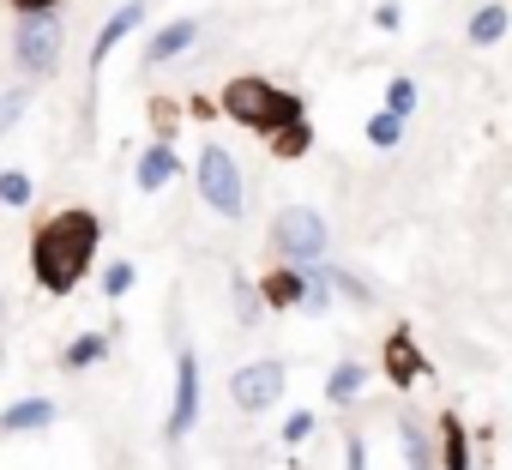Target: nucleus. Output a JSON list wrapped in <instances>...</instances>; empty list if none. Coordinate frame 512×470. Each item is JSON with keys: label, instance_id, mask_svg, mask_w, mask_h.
Returning <instances> with one entry per match:
<instances>
[{"label": "nucleus", "instance_id": "f257e3e1", "mask_svg": "<svg viewBox=\"0 0 512 470\" xmlns=\"http://www.w3.org/2000/svg\"><path fill=\"white\" fill-rule=\"evenodd\" d=\"M97 248H103V223H97V211L67 205V211L43 217L37 235H31V278H37L49 296H73V290L91 278Z\"/></svg>", "mask_w": 512, "mask_h": 470}, {"label": "nucleus", "instance_id": "f03ea898", "mask_svg": "<svg viewBox=\"0 0 512 470\" xmlns=\"http://www.w3.org/2000/svg\"><path fill=\"white\" fill-rule=\"evenodd\" d=\"M217 109H223L235 127L260 133V139L272 145V157H302L308 139H314V133H308V109H302V97L284 91V85H272V79H260V73L229 79L223 97H217Z\"/></svg>", "mask_w": 512, "mask_h": 470}, {"label": "nucleus", "instance_id": "7ed1b4c3", "mask_svg": "<svg viewBox=\"0 0 512 470\" xmlns=\"http://www.w3.org/2000/svg\"><path fill=\"white\" fill-rule=\"evenodd\" d=\"M272 248L284 254V266H326V248H332V229L314 205H284L272 217Z\"/></svg>", "mask_w": 512, "mask_h": 470}, {"label": "nucleus", "instance_id": "20e7f679", "mask_svg": "<svg viewBox=\"0 0 512 470\" xmlns=\"http://www.w3.org/2000/svg\"><path fill=\"white\" fill-rule=\"evenodd\" d=\"M61 49H67V25H61L55 7L19 13V25H13V61H19L31 79H49V73L61 67Z\"/></svg>", "mask_w": 512, "mask_h": 470}, {"label": "nucleus", "instance_id": "39448f33", "mask_svg": "<svg viewBox=\"0 0 512 470\" xmlns=\"http://www.w3.org/2000/svg\"><path fill=\"white\" fill-rule=\"evenodd\" d=\"M199 199L217 217H241V205H247V181H241V169H235V157L223 145L199 151Z\"/></svg>", "mask_w": 512, "mask_h": 470}, {"label": "nucleus", "instance_id": "423d86ee", "mask_svg": "<svg viewBox=\"0 0 512 470\" xmlns=\"http://www.w3.org/2000/svg\"><path fill=\"white\" fill-rule=\"evenodd\" d=\"M229 398H235L241 410H272V404L284 398V362H247V368H235Z\"/></svg>", "mask_w": 512, "mask_h": 470}, {"label": "nucleus", "instance_id": "0eeeda50", "mask_svg": "<svg viewBox=\"0 0 512 470\" xmlns=\"http://www.w3.org/2000/svg\"><path fill=\"white\" fill-rule=\"evenodd\" d=\"M193 422H199V356H193V350H181V356H175V410H169V440L193 434Z\"/></svg>", "mask_w": 512, "mask_h": 470}, {"label": "nucleus", "instance_id": "6e6552de", "mask_svg": "<svg viewBox=\"0 0 512 470\" xmlns=\"http://www.w3.org/2000/svg\"><path fill=\"white\" fill-rule=\"evenodd\" d=\"M139 25H145V7H139V0L115 7V13H109V25H103V31H97V43H91V73H103V61L115 55V43H127Z\"/></svg>", "mask_w": 512, "mask_h": 470}, {"label": "nucleus", "instance_id": "1a4fd4ad", "mask_svg": "<svg viewBox=\"0 0 512 470\" xmlns=\"http://www.w3.org/2000/svg\"><path fill=\"white\" fill-rule=\"evenodd\" d=\"M260 302L266 308H308V272L302 266H278L260 278Z\"/></svg>", "mask_w": 512, "mask_h": 470}, {"label": "nucleus", "instance_id": "9d476101", "mask_svg": "<svg viewBox=\"0 0 512 470\" xmlns=\"http://www.w3.org/2000/svg\"><path fill=\"white\" fill-rule=\"evenodd\" d=\"M193 37H199V19H169V25L145 43V67H169L175 55L193 49Z\"/></svg>", "mask_w": 512, "mask_h": 470}, {"label": "nucleus", "instance_id": "9b49d317", "mask_svg": "<svg viewBox=\"0 0 512 470\" xmlns=\"http://www.w3.org/2000/svg\"><path fill=\"white\" fill-rule=\"evenodd\" d=\"M175 169H181V157H175V145H163V139H151L145 145V157H139V193H163L169 181H175Z\"/></svg>", "mask_w": 512, "mask_h": 470}, {"label": "nucleus", "instance_id": "f8f14e48", "mask_svg": "<svg viewBox=\"0 0 512 470\" xmlns=\"http://www.w3.org/2000/svg\"><path fill=\"white\" fill-rule=\"evenodd\" d=\"M49 422H55V398H19V404L0 410V434H31Z\"/></svg>", "mask_w": 512, "mask_h": 470}, {"label": "nucleus", "instance_id": "ddd939ff", "mask_svg": "<svg viewBox=\"0 0 512 470\" xmlns=\"http://www.w3.org/2000/svg\"><path fill=\"white\" fill-rule=\"evenodd\" d=\"M416 374H422V356H416L410 332H392V344H386V380L392 386H416Z\"/></svg>", "mask_w": 512, "mask_h": 470}, {"label": "nucleus", "instance_id": "4468645a", "mask_svg": "<svg viewBox=\"0 0 512 470\" xmlns=\"http://www.w3.org/2000/svg\"><path fill=\"white\" fill-rule=\"evenodd\" d=\"M440 464L446 470H470V434L458 416H440Z\"/></svg>", "mask_w": 512, "mask_h": 470}, {"label": "nucleus", "instance_id": "2eb2a0df", "mask_svg": "<svg viewBox=\"0 0 512 470\" xmlns=\"http://www.w3.org/2000/svg\"><path fill=\"white\" fill-rule=\"evenodd\" d=\"M362 386H368V368H362V362H338L332 380H326V398H332V404H350Z\"/></svg>", "mask_w": 512, "mask_h": 470}, {"label": "nucleus", "instance_id": "dca6fc26", "mask_svg": "<svg viewBox=\"0 0 512 470\" xmlns=\"http://www.w3.org/2000/svg\"><path fill=\"white\" fill-rule=\"evenodd\" d=\"M506 25H512V13L506 7H476V19H470V43H500L506 37Z\"/></svg>", "mask_w": 512, "mask_h": 470}, {"label": "nucleus", "instance_id": "f3484780", "mask_svg": "<svg viewBox=\"0 0 512 470\" xmlns=\"http://www.w3.org/2000/svg\"><path fill=\"white\" fill-rule=\"evenodd\" d=\"M103 350H109L103 332H79V338L61 350V362H67V368H91V362H103Z\"/></svg>", "mask_w": 512, "mask_h": 470}, {"label": "nucleus", "instance_id": "a211bd4d", "mask_svg": "<svg viewBox=\"0 0 512 470\" xmlns=\"http://www.w3.org/2000/svg\"><path fill=\"white\" fill-rule=\"evenodd\" d=\"M398 440H404V458H410V470H434V446L422 440V428H416L410 416L398 422Z\"/></svg>", "mask_w": 512, "mask_h": 470}, {"label": "nucleus", "instance_id": "6ab92c4d", "mask_svg": "<svg viewBox=\"0 0 512 470\" xmlns=\"http://www.w3.org/2000/svg\"><path fill=\"white\" fill-rule=\"evenodd\" d=\"M31 175L25 169H0V205H31Z\"/></svg>", "mask_w": 512, "mask_h": 470}, {"label": "nucleus", "instance_id": "aec40b11", "mask_svg": "<svg viewBox=\"0 0 512 470\" xmlns=\"http://www.w3.org/2000/svg\"><path fill=\"white\" fill-rule=\"evenodd\" d=\"M235 314H241V326H253L266 314V302H260V284H247V278H235Z\"/></svg>", "mask_w": 512, "mask_h": 470}, {"label": "nucleus", "instance_id": "412c9836", "mask_svg": "<svg viewBox=\"0 0 512 470\" xmlns=\"http://www.w3.org/2000/svg\"><path fill=\"white\" fill-rule=\"evenodd\" d=\"M386 115H398V121L416 115V79H392L386 85Z\"/></svg>", "mask_w": 512, "mask_h": 470}, {"label": "nucleus", "instance_id": "4be33fe9", "mask_svg": "<svg viewBox=\"0 0 512 470\" xmlns=\"http://www.w3.org/2000/svg\"><path fill=\"white\" fill-rule=\"evenodd\" d=\"M151 121H157V139H163V145H175V127H181V103H175V97H157V103H151Z\"/></svg>", "mask_w": 512, "mask_h": 470}, {"label": "nucleus", "instance_id": "5701e85b", "mask_svg": "<svg viewBox=\"0 0 512 470\" xmlns=\"http://www.w3.org/2000/svg\"><path fill=\"white\" fill-rule=\"evenodd\" d=\"M133 278H139V272H133V266H127V260H115V266H109V272H103V296H109V302H121V296H127V290H133Z\"/></svg>", "mask_w": 512, "mask_h": 470}, {"label": "nucleus", "instance_id": "b1692460", "mask_svg": "<svg viewBox=\"0 0 512 470\" xmlns=\"http://www.w3.org/2000/svg\"><path fill=\"white\" fill-rule=\"evenodd\" d=\"M398 133H404V121H398V115H386V109H380V115H368V139H374V145H398Z\"/></svg>", "mask_w": 512, "mask_h": 470}, {"label": "nucleus", "instance_id": "393cba45", "mask_svg": "<svg viewBox=\"0 0 512 470\" xmlns=\"http://www.w3.org/2000/svg\"><path fill=\"white\" fill-rule=\"evenodd\" d=\"M25 109H31V91H25V85H19V91H7V97H0V133H7V127H13V121L25 115Z\"/></svg>", "mask_w": 512, "mask_h": 470}, {"label": "nucleus", "instance_id": "a878e982", "mask_svg": "<svg viewBox=\"0 0 512 470\" xmlns=\"http://www.w3.org/2000/svg\"><path fill=\"white\" fill-rule=\"evenodd\" d=\"M308 434H314V416H308V410H296V416L284 422V440L296 446V440H308Z\"/></svg>", "mask_w": 512, "mask_h": 470}, {"label": "nucleus", "instance_id": "bb28decb", "mask_svg": "<svg viewBox=\"0 0 512 470\" xmlns=\"http://www.w3.org/2000/svg\"><path fill=\"white\" fill-rule=\"evenodd\" d=\"M398 19H404V7H392V0H386L380 13H374V25H380V31H398Z\"/></svg>", "mask_w": 512, "mask_h": 470}, {"label": "nucleus", "instance_id": "cd10ccee", "mask_svg": "<svg viewBox=\"0 0 512 470\" xmlns=\"http://www.w3.org/2000/svg\"><path fill=\"white\" fill-rule=\"evenodd\" d=\"M344 470H362V434L344 440Z\"/></svg>", "mask_w": 512, "mask_h": 470}, {"label": "nucleus", "instance_id": "c85d7f7f", "mask_svg": "<svg viewBox=\"0 0 512 470\" xmlns=\"http://www.w3.org/2000/svg\"><path fill=\"white\" fill-rule=\"evenodd\" d=\"M7 7H19V13H43V7H61V0H7Z\"/></svg>", "mask_w": 512, "mask_h": 470}]
</instances>
